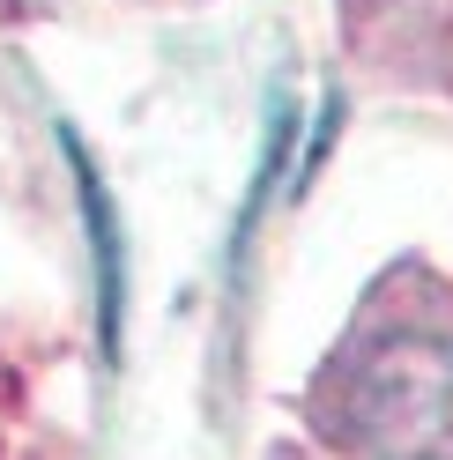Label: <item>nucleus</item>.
<instances>
[{
	"label": "nucleus",
	"instance_id": "f257e3e1",
	"mask_svg": "<svg viewBox=\"0 0 453 460\" xmlns=\"http://www.w3.org/2000/svg\"><path fill=\"white\" fill-rule=\"evenodd\" d=\"M334 430L372 460H453V341L379 334L334 394Z\"/></svg>",
	"mask_w": 453,
	"mask_h": 460
}]
</instances>
